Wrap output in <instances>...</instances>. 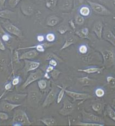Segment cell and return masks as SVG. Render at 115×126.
Instances as JSON below:
<instances>
[{
    "label": "cell",
    "instance_id": "cell-1",
    "mask_svg": "<svg viewBox=\"0 0 115 126\" xmlns=\"http://www.w3.org/2000/svg\"><path fill=\"white\" fill-rule=\"evenodd\" d=\"M13 123H17L20 124V126H30L31 125V122L27 113L20 109H18L14 111Z\"/></svg>",
    "mask_w": 115,
    "mask_h": 126
},
{
    "label": "cell",
    "instance_id": "cell-2",
    "mask_svg": "<svg viewBox=\"0 0 115 126\" xmlns=\"http://www.w3.org/2000/svg\"><path fill=\"white\" fill-rule=\"evenodd\" d=\"M100 52L102 56L105 67H111L115 64V53L114 51L105 49L100 51Z\"/></svg>",
    "mask_w": 115,
    "mask_h": 126
},
{
    "label": "cell",
    "instance_id": "cell-3",
    "mask_svg": "<svg viewBox=\"0 0 115 126\" xmlns=\"http://www.w3.org/2000/svg\"><path fill=\"white\" fill-rule=\"evenodd\" d=\"M44 73L40 69H38L35 70V72L30 73L29 75L28 76L27 79H26L24 84H22V88H24V89H25L28 86L32 84L34 82L38 81L41 79L44 78Z\"/></svg>",
    "mask_w": 115,
    "mask_h": 126
},
{
    "label": "cell",
    "instance_id": "cell-4",
    "mask_svg": "<svg viewBox=\"0 0 115 126\" xmlns=\"http://www.w3.org/2000/svg\"><path fill=\"white\" fill-rule=\"evenodd\" d=\"M65 93L68 96H70V98L72 99L74 101L78 100V101H80V102L78 103V106H79L80 105H81L82 103L86 101V100L92 98V96L90 94L85 93H79L77 92L70 91L67 90L66 87L65 88Z\"/></svg>",
    "mask_w": 115,
    "mask_h": 126
},
{
    "label": "cell",
    "instance_id": "cell-5",
    "mask_svg": "<svg viewBox=\"0 0 115 126\" xmlns=\"http://www.w3.org/2000/svg\"><path fill=\"white\" fill-rule=\"evenodd\" d=\"M2 26L7 32L11 35L18 37H21L22 36L21 30L11 23L9 20L5 19V21H2Z\"/></svg>",
    "mask_w": 115,
    "mask_h": 126
},
{
    "label": "cell",
    "instance_id": "cell-6",
    "mask_svg": "<svg viewBox=\"0 0 115 126\" xmlns=\"http://www.w3.org/2000/svg\"><path fill=\"white\" fill-rule=\"evenodd\" d=\"M87 2L91 9L97 14L102 16H109L112 14L111 11L103 5L90 0H87Z\"/></svg>",
    "mask_w": 115,
    "mask_h": 126
},
{
    "label": "cell",
    "instance_id": "cell-7",
    "mask_svg": "<svg viewBox=\"0 0 115 126\" xmlns=\"http://www.w3.org/2000/svg\"><path fill=\"white\" fill-rule=\"evenodd\" d=\"M27 98L29 104L33 106L38 105L42 98V95L38 90L31 89L28 92Z\"/></svg>",
    "mask_w": 115,
    "mask_h": 126
},
{
    "label": "cell",
    "instance_id": "cell-8",
    "mask_svg": "<svg viewBox=\"0 0 115 126\" xmlns=\"http://www.w3.org/2000/svg\"><path fill=\"white\" fill-rule=\"evenodd\" d=\"M75 106L68 99L65 98L63 101V106L59 111L60 115L64 116L70 115L73 112Z\"/></svg>",
    "mask_w": 115,
    "mask_h": 126
},
{
    "label": "cell",
    "instance_id": "cell-9",
    "mask_svg": "<svg viewBox=\"0 0 115 126\" xmlns=\"http://www.w3.org/2000/svg\"><path fill=\"white\" fill-rule=\"evenodd\" d=\"M58 92V90L56 88V87H53L52 88V89L49 92L44 102H43L42 107L43 108L48 107L51 104H52L55 101V100H57V95Z\"/></svg>",
    "mask_w": 115,
    "mask_h": 126
},
{
    "label": "cell",
    "instance_id": "cell-10",
    "mask_svg": "<svg viewBox=\"0 0 115 126\" xmlns=\"http://www.w3.org/2000/svg\"><path fill=\"white\" fill-rule=\"evenodd\" d=\"M82 117L83 121L85 122H96L103 124V120L101 117L94 115V114L87 112L84 110H82L81 111Z\"/></svg>",
    "mask_w": 115,
    "mask_h": 126
},
{
    "label": "cell",
    "instance_id": "cell-11",
    "mask_svg": "<svg viewBox=\"0 0 115 126\" xmlns=\"http://www.w3.org/2000/svg\"><path fill=\"white\" fill-rule=\"evenodd\" d=\"M27 97V94L25 93H13L5 97L3 100L18 104L19 102H22Z\"/></svg>",
    "mask_w": 115,
    "mask_h": 126
},
{
    "label": "cell",
    "instance_id": "cell-12",
    "mask_svg": "<svg viewBox=\"0 0 115 126\" xmlns=\"http://www.w3.org/2000/svg\"><path fill=\"white\" fill-rule=\"evenodd\" d=\"M24 62L25 65L23 70L25 73H28L31 71L36 70L40 65V63L39 62L32 61L28 59H25Z\"/></svg>",
    "mask_w": 115,
    "mask_h": 126
},
{
    "label": "cell",
    "instance_id": "cell-13",
    "mask_svg": "<svg viewBox=\"0 0 115 126\" xmlns=\"http://www.w3.org/2000/svg\"><path fill=\"white\" fill-rule=\"evenodd\" d=\"M21 105V104H15L4 100V101L2 102L1 105L0 106V110L7 113L10 112L16 108L20 107Z\"/></svg>",
    "mask_w": 115,
    "mask_h": 126
},
{
    "label": "cell",
    "instance_id": "cell-14",
    "mask_svg": "<svg viewBox=\"0 0 115 126\" xmlns=\"http://www.w3.org/2000/svg\"><path fill=\"white\" fill-rule=\"evenodd\" d=\"M53 44L51 43H42V44H38L31 47H19L18 50H26V49H35L39 52H44L45 51L46 48H48L49 47L52 46Z\"/></svg>",
    "mask_w": 115,
    "mask_h": 126
},
{
    "label": "cell",
    "instance_id": "cell-15",
    "mask_svg": "<svg viewBox=\"0 0 115 126\" xmlns=\"http://www.w3.org/2000/svg\"><path fill=\"white\" fill-rule=\"evenodd\" d=\"M103 22L101 21H97L93 24L92 31L95 34L98 38L102 39L103 37Z\"/></svg>",
    "mask_w": 115,
    "mask_h": 126
},
{
    "label": "cell",
    "instance_id": "cell-16",
    "mask_svg": "<svg viewBox=\"0 0 115 126\" xmlns=\"http://www.w3.org/2000/svg\"><path fill=\"white\" fill-rule=\"evenodd\" d=\"M39 55V52H38L35 49H30L27 52L22 53L20 56V59L25 60V59H32L35 58Z\"/></svg>",
    "mask_w": 115,
    "mask_h": 126
},
{
    "label": "cell",
    "instance_id": "cell-17",
    "mask_svg": "<svg viewBox=\"0 0 115 126\" xmlns=\"http://www.w3.org/2000/svg\"><path fill=\"white\" fill-rule=\"evenodd\" d=\"M105 67H90L85 68H79L78 69V72H81L87 74H93V73H100L104 70Z\"/></svg>",
    "mask_w": 115,
    "mask_h": 126
},
{
    "label": "cell",
    "instance_id": "cell-18",
    "mask_svg": "<svg viewBox=\"0 0 115 126\" xmlns=\"http://www.w3.org/2000/svg\"><path fill=\"white\" fill-rule=\"evenodd\" d=\"M21 10L22 14L27 16H30L32 15L34 12L33 6L30 4H22L21 5Z\"/></svg>",
    "mask_w": 115,
    "mask_h": 126
},
{
    "label": "cell",
    "instance_id": "cell-19",
    "mask_svg": "<svg viewBox=\"0 0 115 126\" xmlns=\"http://www.w3.org/2000/svg\"><path fill=\"white\" fill-rule=\"evenodd\" d=\"M15 15V13L9 9L0 10V18L4 19H11Z\"/></svg>",
    "mask_w": 115,
    "mask_h": 126
},
{
    "label": "cell",
    "instance_id": "cell-20",
    "mask_svg": "<svg viewBox=\"0 0 115 126\" xmlns=\"http://www.w3.org/2000/svg\"><path fill=\"white\" fill-rule=\"evenodd\" d=\"M60 22L59 17L56 15H51L48 17L46 19V25L48 27H53L56 26Z\"/></svg>",
    "mask_w": 115,
    "mask_h": 126
},
{
    "label": "cell",
    "instance_id": "cell-21",
    "mask_svg": "<svg viewBox=\"0 0 115 126\" xmlns=\"http://www.w3.org/2000/svg\"><path fill=\"white\" fill-rule=\"evenodd\" d=\"M104 38L106 41L109 42L115 47V35L111 30H107L105 31Z\"/></svg>",
    "mask_w": 115,
    "mask_h": 126
},
{
    "label": "cell",
    "instance_id": "cell-22",
    "mask_svg": "<svg viewBox=\"0 0 115 126\" xmlns=\"http://www.w3.org/2000/svg\"><path fill=\"white\" fill-rule=\"evenodd\" d=\"M76 41L77 39L74 36H68L67 38H66V39L64 44L62 45L61 47L60 48V50L62 51L63 50H65L66 48H68L69 47H70L71 45L75 44Z\"/></svg>",
    "mask_w": 115,
    "mask_h": 126
},
{
    "label": "cell",
    "instance_id": "cell-23",
    "mask_svg": "<svg viewBox=\"0 0 115 126\" xmlns=\"http://www.w3.org/2000/svg\"><path fill=\"white\" fill-rule=\"evenodd\" d=\"M39 121L47 126H53L57 125L56 120L52 117H43L39 119Z\"/></svg>",
    "mask_w": 115,
    "mask_h": 126
},
{
    "label": "cell",
    "instance_id": "cell-24",
    "mask_svg": "<svg viewBox=\"0 0 115 126\" xmlns=\"http://www.w3.org/2000/svg\"><path fill=\"white\" fill-rule=\"evenodd\" d=\"M79 15H82L84 17H87L91 15V8L87 5H83L79 9Z\"/></svg>",
    "mask_w": 115,
    "mask_h": 126
},
{
    "label": "cell",
    "instance_id": "cell-25",
    "mask_svg": "<svg viewBox=\"0 0 115 126\" xmlns=\"http://www.w3.org/2000/svg\"><path fill=\"white\" fill-rule=\"evenodd\" d=\"M75 33L80 38L87 39L88 38L89 30L87 28H83L81 30L76 31Z\"/></svg>",
    "mask_w": 115,
    "mask_h": 126
},
{
    "label": "cell",
    "instance_id": "cell-26",
    "mask_svg": "<svg viewBox=\"0 0 115 126\" xmlns=\"http://www.w3.org/2000/svg\"><path fill=\"white\" fill-rule=\"evenodd\" d=\"M56 86L60 89L59 92L58 93L57 98V104H60V102L62 101V100L64 98L65 94V88L66 87H62L60 85H57Z\"/></svg>",
    "mask_w": 115,
    "mask_h": 126
},
{
    "label": "cell",
    "instance_id": "cell-27",
    "mask_svg": "<svg viewBox=\"0 0 115 126\" xmlns=\"http://www.w3.org/2000/svg\"><path fill=\"white\" fill-rule=\"evenodd\" d=\"M79 82L83 86H88L91 85L92 82V80L91 78H88V77H80L78 79Z\"/></svg>",
    "mask_w": 115,
    "mask_h": 126
},
{
    "label": "cell",
    "instance_id": "cell-28",
    "mask_svg": "<svg viewBox=\"0 0 115 126\" xmlns=\"http://www.w3.org/2000/svg\"><path fill=\"white\" fill-rule=\"evenodd\" d=\"M91 108L93 111L99 114H102L103 109V105L102 103L99 102H94L91 105Z\"/></svg>",
    "mask_w": 115,
    "mask_h": 126
},
{
    "label": "cell",
    "instance_id": "cell-29",
    "mask_svg": "<svg viewBox=\"0 0 115 126\" xmlns=\"http://www.w3.org/2000/svg\"><path fill=\"white\" fill-rule=\"evenodd\" d=\"M58 0H45V5L47 9L54 10L57 6Z\"/></svg>",
    "mask_w": 115,
    "mask_h": 126
},
{
    "label": "cell",
    "instance_id": "cell-30",
    "mask_svg": "<svg viewBox=\"0 0 115 126\" xmlns=\"http://www.w3.org/2000/svg\"><path fill=\"white\" fill-rule=\"evenodd\" d=\"M48 86V80L46 79H41L38 80V86L41 91H45Z\"/></svg>",
    "mask_w": 115,
    "mask_h": 126
},
{
    "label": "cell",
    "instance_id": "cell-31",
    "mask_svg": "<svg viewBox=\"0 0 115 126\" xmlns=\"http://www.w3.org/2000/svg\"><path fill=\"white\" fill-rule=\"evenodd\" d=\"M73 7V0H65L62 5V9L64 11L70 10Z\"/></svg>",
    "mask_w": 115,
    "mask_h": 126
},
{
    "label": "cell",
    "instance_id": "cell-32",
    "mask_svg": "<svg viewBox=\"0 0 115 126\" xmlns=\"http://www.w3.org/2000/svg\"><path fill=\"white\" fill-rule=\"evenodd\" d=\"M7 65V59L3 57V55L0 54V73L4 71Z\"/></svg>",
    "mask_w": 115,
    "mask_h": 126
},
{
    "label": "cell",
    "instance_id": "cell-33",
    "mask_svg": "<svg viewBox=\"0 0 115 126\" xmlns=\"http://www.w3.org/2000/svg\"><path fill=\"white\" fill-rule=\"evenodd\" d=\"M77 126H105L104 124H100V123L90 122H78L76 124Z\"/></svg>",
    "mask_w": 115,
    "mask_h": 126
},
{
    "label": "cell",
    "instance_id": "cell-34",
    "mask_svg": "<svg viewBox=\"0 0 115 126\" xmlns=\"http://www.w3.org/2000/svg\"><path fill=\"white\" fill-rule=\"evenodd\" d=\"M106 112L109 117L115 122V110L110 106H108L106 108Z\"/></svg>",
    "mask_w": 115,
    "mask_h": 126
},
{
    "label": "cell",
    "instance_id": "cell-35",
    "mask_svg": "<svg viewBox=\"0 0 115 126\" xmlns=\"http://www.w3.org/2000/svg\"><path fill=\"white\" fill-rule=\"evenodd\" d=\"M51 59H55L58 62H63V61L62 59H61L60 57L57 56L56 54H54L52 52L49 53L47 54V55L46 56V60L49 61V60H50Z\"/></svg>",
    "mask_w": 115,
    "mask_h": 126
},
{
    "label": "cell",
    "instance_id": "cell-36",
    "mask_svg": "<svg viewBox=\"0 0 115 126\" xmlns=\"http://www.w3.org/2000/svg\"><path fill=\"white\" fill-rule=\"evenodd\" d=\"M105 94V90L102 87H98L94 91V94L98 98H102Z\"/></svg>",
    "mask_w": 115,
    "mask_h": 126
},
{
    "label": "cell",
    "instance_id": "cell-37",
    "mask_svg": "<svg viewBox=\"0 0 115 126\" xmlns=\"http://www.w3.org/2000/svg\"><path fill=\"white\" fill-rule=\"evenodd\" d=\"M106 81L108 85L112 88H115V78L113 76L106 77Z\"/></svg>",
    "mask_w": 115,
    "mask_h": 126
},
{
    "label": "cell",
    "instance_id": "cell-38",
    "mask_svg": "<svg viewBox=\"0 0 115 126\" xmlns=\"http://www.w3.org/2000/svg\"><path fill=\"white\" fill-rule=\"evenodd\" d=\"M20 61V56L18 50H15L12 54V58H11V64L14 63H19Z\"/></svg>",
    "mask_w": 115,
    "mask_h": 126
},
{
    "label": "cell",
    "instance_id": "cell-39",
    "mask_svg": "<svg viewBox=\"0 0 115 126\" xmlns=\"http://www.w3.org/2000/svg\"><path fill=\"white\" fill-rule=\"evenodd\" d=\"M76 24L78 25H82L84 24L85 22V19L83 16L80 15H78L76 16L75 17V21Z\"/></svg>",
    "mask_w": 115,
    "mask_h": 126
},
{
    "label": "cell",
    "instance_id": "cell-40",
    "mask_svg": "<svg viewBox=\"0 0 115 126\" xmlns=\"http://www.w3.org/2000/svg\"><path fill=\"white\" fill-rule=\"evenodd\" d=\"M56 38V37L55 34L52 32L48 33L45 37V39H46V41L49 43H53L55 41Z\"/></svg>",
    "mask_w": 115,
    "mask_h": 126
},
{
    "label": "cell",
    "instance_id": "cell-41",
    "mask_svg": "<svg viewBox=\"0 0 115 126\" xmlns=\"http://www.w3.org/2000/svg\"><path fill=\"white\" fill-rule=\"evenodd\" d=\"M88 51V47L86 44L80 45L78 47V51L80 53L82 54H85L87 53Z\"/></svg>",
    "mask_w": 115,
    "mask_h": 126
},
{
    "label": "cell",
    "instance_id": "cell-42",
    "mask_svg": "<svg viewBox=\"0 0 115 126\" xmlns=\"http://www.w3.org/2000/svg\"><path fill=\"white\" fill-rule=\"evenodd\" d=\"M70 30L69 28L66 25H61L58 28V31L60 34V35H64V34L66 33L67 31Z\"/></svg>",
    "mask_w": 115,
    "mask_h": 126
},
{
    "label": "cell",
    "instance_id": "cell-43",
    "mask_svg": "<svg viewBox=\"0 0 115 126\" xmlns=\"http://www.w3.org/2000/svg\"><path fill=\"white\" fill-rule=\"evenodd\" d=\"M61 71H60L58 70H57V69H54L52 72L50 73V76L51 77H52L54 80H56L58 78L59 75L60 74H61Z\"/></svg>",
    "mask_w": 115,
    "mask_h": 126
},
{
    "label": "cell",
    "instance_id": "cell-44",
    "mask_svg": "<svg viewBox=\"0 0 115 126\" xmlns=\"http://www.w3.org/2000/svg\"><path fill=\"white\" fill-rule=\"evenodd\" d=\"M21 1V0H9L8 1V5L11 8H14L18 5Z\"/></svg>",
    "mask_w": 115,
    "mask_h": 126
},
{
    "label": "cell",
    "instance_id": "cell-45",
    "mask_svg": "<svg viewBox=\"0 0 115 126\" xmlns=\"http://www.w3.org/2000/svg\"><path fill=\"white\" fill-rule=\"evenodd\" d=\"M8 119H9V115L7 112L0 111V119L2 121H6Z\"/></svg>",
    "mask_w": 115,
    "mask_h": 126
},
{
    "label": "cell",
    "instance_id": "cell-46",
    "mask_svg": "<svg viewBox=\"0 0 115 126\" xmlns=\"http://www.w3.org/2000/svg\"><path fill=\"white\" fill-rule=\"evenodd\" d=\"M20 80H21V79H20L19 76H14V78H13L12 81H11V83H12L13 86H16L18 85L20 83Z\"/></svg>",
    "mask_w": 115,
    "mask_h": 126
},
{
    "label": "cell",
    "instance_id": "cell-47",
    "mask_svg": "<svg viewBox=\"0 0 115 126\" xmlns=\"http://www.w3.org/2000/svg\"><path fill=\"white\" fill-rule=\"evenodd\" d=\"M10 36L9 35V34L6 33H4L3 34H2L1 36V39H2V41L4 42H8L9 41V40L10 39Z\"/></svg>",
    "mask_w": 115,
    "mask_h": 126
},
{
    "label": "cell",
    "instance_id": "cell-48",
    "mask_svg": "<svg viewBox=\"0 0 115 126\" xmlns=\"http://www.w3.org/2000/svg\"><path fill=\"white\" fill-rule=\"evenodd\" d=\"M58 64V62L55 59H51L50 60H49L48 64L52 66H53L54 67L57 66Z\"/></svg>",
    "mask_w": 115,
    "mask_h": 126
},
{
    "label": "cell",
    "instance_id": "cell-49",
    "mask_svg": "<svg viewBox=\"0 0 115 126\" xmlns=\"http://www.w3.org/2000/svg\"><path fill=\"white\" fill-rule=\"evenodd\" d=\"M13 86V85L12 84V83H11V81L8 82L4 85V90L7 91H9L11 89V88H12Z\"/></svg>",
    "mask_w": 115,
    "mask_h": 126
},
{
    "label": "cell",
    "instance_id": "cell-50",
    "mask_svg": "<svg viewBox=\"0 0 115 126\" xmlns=\"http://www.w3.org/2000/svg\"><path fill=\"white\" fill-rule=\"evenodd\" d=\"M69 25L71 27L72 29L73 30H76V23L74 22L73 19H71L68 22Z\"/></svg>",
    "mask_w": 115,
    "mask_h": 126
},
{
    "label": "cell",
    "instance_id": "cell-51",
    "mask_svg": "<svg viewBox=\"0 0 115 126\" xmlns=\"http://www.w3.org/2000/svg\"><path fill=\"white\" fill-rule=\"evenodd\" d=\"M36 39L38 42H39V43H42L45 41V37L43 35H39L37 36Z\"/></svg>",
    "mask_w": 115,
    "mask_h": 126
},
{
    "label": "cell",
    "instance_id": "cell-52",
    "mask_svg": "<svg viewBox=\"0 0 115 126\" xmlns=\"http://www.w3.org/2000/svg\"><path fill=\"white\" fill-rule=\"evenodd\" d=\"M0 50L4 51L5 50V45L3 43V41H2L1 37H0Z\"/></svg>",
    "mask_w": 115,
    "mask_h": 126
},
{
    "label": "cell",
    "instance_id": "cell-53",
    "mask_svg": "<svg viewBox=\"0 0 115 126\" xmlns=\"http://www.w3.org/2000/svg\"><path fill=\"white\" fill-rule=\"evenodd\" d=\"M54 69V67L53 66H51V65H48V66L46 68V72L50 73Z\"/></svg>",
    "mask_w": 115,
    "mask_h": 126
},
{
    "label": "cell",
    "instance_id": "cell-54",
    "mask_svg": "<svg viewBox=\"0 0 115 126\" xmlns=\"http://www.w3.org/2000/svg\"><path fill=\"white\" fill-rule=\"evenodd\" d=\"M6 0H0V10L4 9Z\"/></svg>",
    "mask_w": 115,
    "mask_h": 126
},
{
    "label": "cell",
    "instance_id": "cell-55",
    "mask_svg": "<svg viewBox=\"0 0 115 126\" xmlns=\"http://www.w3.org/2000/svg\"><path fill=\"white\" fill-rule=\"evenodd\" d=\"M44 78L47 79V80H49L51 78V76H50V73H47V72H45L44 73Z\"/></svg>",
    "mask_w": 115,
    "mask_h": 126
},
{
    "label": "cell",
    "instance_id": "cell-56",
    "mask_svg": "<svg viewBox=\"0 0 115 126\" xmlns=\"http://www.w3.org/2000/svg\"><path fill=\"white\" fill-rule=\"evenodd\" d=\"M6 92H7V91L4 90V91L3 92V93H2L1 95H0V101H1V100H2V98H3V96H4V95H5V93H6Z\"/></svg>",
    "mask_w": 115,
    "mask_h": 126
},
{
    "label": "cell",
    "instance_id": "cell-57",
    "mask_svg": "<svg viewBox=\"0 0 115 126\" xmlns=\"http://www.w3.org/2000/svg\"><path fill=\"white\" fill-rule=\"evenodd\" d=\"M110 2L111 5H113L114 8H115V0H111Z\"/></svg>",
    "mask_w": 115,
    "mask_h": 126
},
{
    "label": "cell",
    "instance_id": "cell-58",
    "mask_svg": "<svg viewBox=\"0 0 115 126\" xmlns=\"http://www.w3.org/2000/svg\"><path fill=\"white\" fill-rule=\"evenodd\" d=\"M114 110H115V106H114Z\"/></svg>",
    "mask_w": 115,
    "mask_h": 126
},
{
    "label": "cell",
    "instance_id": "cell-59",
    "mask_svg": "<svg viewBox=\"0 0 115 126\" xmlns=\"http://www.w3.org/2000/svg\"><path fill=\"white\" fill-rule=\"evenodd\" d=\"M114 29H115V28H114Z\"/></svg>",
    "mask_w": 115,
    "mask_h": 126
}]
</instances>
